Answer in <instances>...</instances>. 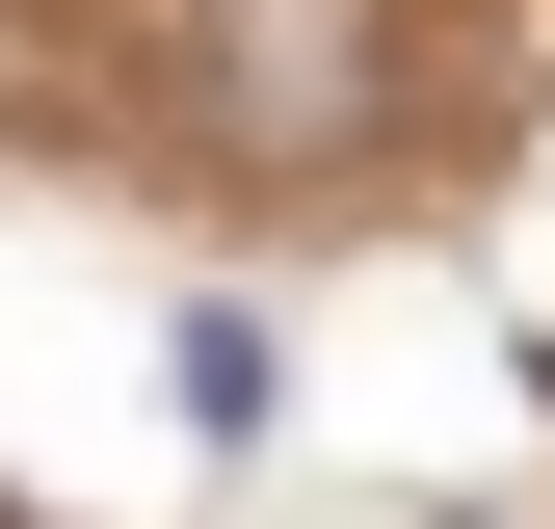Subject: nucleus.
<instances>
[{"mask_svg": "<svg viewBox=\"0 0 555 529\" xmlns=\"http://www.w3.org/2000/svg\"><path fill=\"white\" fill-rule=\"evenodd\" d=\"M185 106H212V159H371L397 0H212L185 27Z\"/></svg>", "mask_w": 555, "mask_h": 529, "instance_id": "nucleus-1", "label": "nucleus"}]
</instances>
